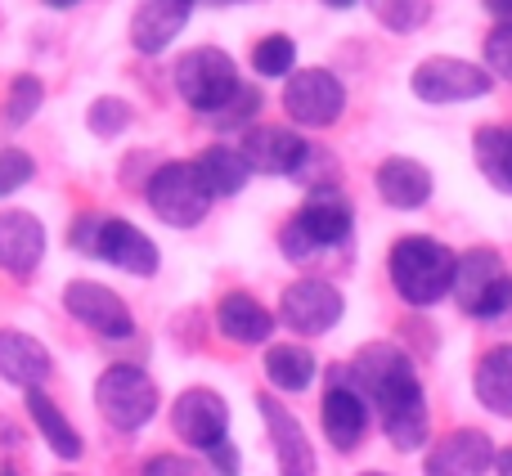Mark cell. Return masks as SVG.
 Instances as JSON below:
<instances>
[{"mask_svg": "<svg viewBox=\"0 0 512 476\" xmlns=\"http://www.w3.org/2000/svg\"><path fill=\"white\" fill-rule=\"evenodd\" d=\"M351 387L369 400L373 409L382 414V423L405 414H423V382H418V369L396 342H369L355 351L351 369H346Z\"/></svg>", "mask_w": 512, "mask_h": 476, "instance_id": "obj_1", "label": "cell"}, {"mask_svg": "<svg viewBox=\"0 0 512 476\" xmlns=\"http://www.w3.org/2000/svg\"><path fill=\"white\" fill-rule=\"evenodd\" d=\"M454 265H459V256H454L445 243L427 238V234L396 238V243H391V252H387L391 288H396L400 301H409L414 310H427V306H436V301L450 297Z\"/></svg>", "mask_w": 512, "mask_h": 476, "instance_id": "obj_2", "label": "cell"}, {"mask_svg": "<svg viewBox=\"0 0 512 476\" xmlns=\"http://www.w3.org/2000/svg\"><path fill=\"white\" fill-rule=\"evenodd\" d=\"M68 247L81 256H99V261L117 265L126 274H158V243L144 230H135L122 216H104V212H81L68 230Z\"/></svg>", "mask_w": 512, "mask_h": 476, "instance_id": "obj_3", "label": "cell"}, {"mask_svg": "<svg viewBox=\"0 0 512 476\" xmlns=\"http://www.w3.org/2000/svg\"><path fill=\"white\" fill-rule=\"evenodd\" d=\"M351 225H355V212L346 203V194L337 185H328V189H315L301 203V212L279 230V247L288 261H310L315 252L342 247L351 238Z\"/></svg>", "mask_w": 512, "mask_h": 476, "instance_id": "obj_4", "label": "cell"}, {"mask_svg": "<svg viewBox=\"0 0 512 476\" xmlns=\"http://www.w3.org/2000/svg\"><path fill=\"white\" fill-rule=\"evenodd\" d=\"M454 301L472 319H499L512 310V274L495 247H472L454 265Z\"/></svg>", "mask_w": 512, "mask_h": 476, "instance_id": "obj_5", "label": "cell"}, {"mask_svg": "<svg viewBox=\"0 0 512 476\" xmlns=\"http://www.w3.org/2000/svg\"><path fill=\"white\" fill-rule=\"evenodd\" d=\"M95 409L117 432H140L158 414V382L140 364H108L95 382Z\"/></svg>", "mask_w": 512, "mask_h": 476, "instance_id": "obj_6", "label": "cell"}, {"mask_svg": "<svg viewBox=\"0 0 512 476\" xmlns=\"http://www.w3.org/2000/svg\"><path fill=\"white\" fill-rule=\"evenodd\" d=\"M239 68L225 50L216 45H198L176 63V90L189 108H198L203 117H216L234 95H239Z\"/></svg>", "mask_w": 512, "mask_h": 476, "instance_id": "obj_7", "label": "cell"}, {"mask_svg": "<svg viewBox=\"0 0 512 476\" xmlns=\"http://www.w3.org/2000/svg\"><path fill=\"white\" fill-rule=\"evenodd\" d=\"M144 198L176 230H194L207 216V207H212V189L203 185L194 162H162L149 176V185H144Z\"/></svg>", "mask_w": 512, "mask_h": 476, "instance_id": "obj_8", "label": "cell"}, {"mask_svg": "<svg viewBox=\"0 0 512 476\" xmlns=\"http://www.w3.org/2000/svg\"><path fill=\"white\" fill-rule=\"evenodd\" d=\"M409 86H414V95L423 104H468V99L490 95L495 77L481 63L459 59V54H432V59H423L414 68Z\"/></svg>", "mask_w": 512, "mask_h": 476, "instance_id": "obj_9", "label": "cell"}, {"mask_svg": "<svg viewBox=\"0 0 512 476\" xmlns=\"http://www.w3.org/2000/svg\"><path fill=\"white\" fill-rule=\"evenodd\" d=\"M283 113L297 126H310V131L333 126L346 113V86L328 68H301L283 86Z\"/></svg>", "mask_w": 512, "mask_h": 476, "instance_id": "obj_10", "label": "cell"}, {"mask_svg": "<svg viewBox=\"0 0 512 476\" xmlns=\"http://www.w3.org/2000/svg\"><path fill=\"white\" fill-rule=\"evenodd\" d=\"M346 315V297L324 279H297L283 288L279 297V319L301 337H324L337 328Z\"/></svg>", "mask_w": 512, "mask_h": 476, "instance_id": "obj_11", "label": "cell"}, {"mask_svg": "<svg viewBox=\"0 0 512 476\" xmlns=\"http://www.w3.org/2000/svg\"><path fill=\"white\" fill-rule=\"evenodd\" d=\"M63 306H68V315L77 319V324H86L90 333L108 337V342H126V337L135 333L131 306H126L113 288H104V283H95V279H72L68 288H63Z\"/></svg>", "mask_w": 512, "mask_h": 476, "instance_id": "obj_12", "label": "cell"}, {"mask_svg": "<svg viewBox=\"0 0 512 476\" xmlns=\"http://www.w3.org/2000/svg\"><path fill=\"white\" fill-rule=\"evenodd\" d=\"M171 427H176V436L185 445L212 450V445L230 441V405L212 387H189L171 405Z\"/></svg>", "mask_w": 512, "mask_h": 476, "instance_id": "obj_13", "label": "cell"}, {"mask_svg": "<svg viewBox=\"0 0 512 476\" xmlns=\"http://www.w3.org/2000/svg\"><path fill=\"white\" fill-rule=\"evenodd\" d=\"M319 423H324L328 445L342 454H351L364 441V432H369V400L351 387L346 369H337L333 382H328L324 405H319Z\"/></svg>", "mask_w": 512, "mask_h": 476, "instance_id": "obj_14", "label": "cell"}, {"mask_svg": "<svg viewBox=\"0 0 512 476\" xmlns=\"http://www.w3.org/2000/svg\"><path fill=\"white\" fill-rule=\"evenodd\" d=\"M306 149H310V140H301L292 126H270V122L248 126L239 144V153L248 158V167L256 176H297Z\"/></svg>", "mask_w": 512, "mask_h": 476, "instance_id": "obj_15", "label": "cell"}, {"mask_svg": "<svg viewBox=\"0 0 512 476\" xmlns=\"http://www.w3.org/2000/svg\"><path fill=\"white\" fill-rule=\"evenodd\" d=\"M499 450L486 432L477 427H459V432L441 436V441L427 450L423 459V476H486L495 468Z\"/></svg>", "mask_w": 512, "mask_h": 476, "instance_id": "obj_16", "label": "cell"}, {"mask_svg": "<svg viewBox=\"0 0 512 476\" xmlns=\"http://www.w3.org/2000/svg\"><path fill=\"white\" fill-rule=\"evenodd\" d=\"M256 409H261L265 432H270L279 476H315V450H310V441H306L297 418H292L274 396H256Z\"/></svg>", "mask_w": 512, "mask_h": 476, "instance_id": "obj_17", "label": "cell"}, {"mask_svg": "<svg viewBox=\"0 0 512 476\" xmlns=\"http://www.w3.org/2000/svg\"><path fill=\"white\" fill-rule=\"evenodd\" d=\"M194 0H140L131 14V45L140 54H162L185 32Z\"/></svg>", "mask_w": 512, "mask_h": 476, "instance_id": "obj_18", "label": "cell"}, {"mask_svg": "<svg viewBox=\"0 0 512 476\" xmlns=\"http://www.w3.org/2000/svg\"><path fill=\"white\" fill-rule=\"evenodd\" d=\"M45 256V225L32 212H0V270L27 279Z\"/></svg>", "mask_w": 512, "mask_h": 476, "instance_id": "obj_19", "label": "cell"}, {"mask_svg": "<svg viewBox=\"0 0 512 476\" xmlns=\"http://www.w3.org/2000/svg\"><path fill=\"white\" fill-rule=\"evenodd\" d=\"M50 351L36 342L32 333H18V328H0V378L14 382L23 391L45 387L50 378Z\"/></svg>", "mask_w": 512, "mask_h": 476, "instance_id": "obj_20", "label": "cell"}, {"mask_svg": "<svg viewBox=\"0 0 512 476\" xmlns=\"http://www.w3.org/2000/svg\"><path fill=\"white\" fill-rule=\"evenodd\" d=\"M373 185H378V198L387 207H400V212H414L432 198V171L418 158H387L378 171H373Z\"/></svg>", "mask_w": 512, "mask_h": 476, "instance_id": "obj_21", "label": "cell"}, {"mask_svg": "<svg viewBox=\"0 0 512 476\" xmlns=\"http://www.w3.org/2000/svg\"><path fill=\"white\" fill-rule=\"evenodd\" d=\"M216 328H221V337H230L239 346H261L274 333V315L252 292H225L216 301Z\"/></svg>", "mask_w": 512, "mask_h": 476, "instance_id": "obj_22", "label": "cell"}, {"mask_svg": "<svg viewBox=\"0 0 512 476\" xmlns=\"http://www.w3.org/2000/svg\"><path fill=\"white\" fill-rule=\"evenodd\" d=\"M23 400H27V414H32V423H36V432H41V441L50 445V450L59 454L63 463H77L86 445H81V432H77V427L68 423V414H63V409L54 405V400L45 396L41 387L27 391Z\"/></svg>", "mask_w": 512, "mask_h": 476, "instance_id": "obj_23", "label": "cell"}, {"mask_svg": "<svg viewBox=\"0 0 512 476\" xmlns=\"http://www.w3.org/2000/svg\"><path fill=\"white\" fill-rule=\"evenodd\" d=\"M198 176H203V185L212 189V198H234L243 194V185L252 180V167L248 158H243L234 144H212V149L203 153V158L194 162Z\"/></svg>", "mask_w": 512, "mask_h": 476, "instance_id": "obj_24", "label": "cell"}, {"mask_svg": "<svg viewBox=\"0 0 512 476\" xmlns=\"http://www.w3.org/2000/svg\"><path fill=\"white\" fill-rule=\"evenodd\" d=\"M477 400L499 418H512V346H495V351L481 355L477 364Z\"/></svg>", "mask_w": 512, "mask_h": 476, "instance_id": "obj_25", "label": "cell"}, {"mask_svg": "<svg viewBox=\"0 0 512 476\" xmlns=\"http://www.w3.org/2000/svg\"><path fill=\"white\" fill-rule=\"evenodd\" d=\"M472 153H477V167L499 194H512V126H481L477 140H472Z\"/></svg>", "mask_w": 512, "mask_h": 476, "instance_id": "obj_26", "label": "cell"}, {"mask_svg": "<svg viewBox=\"0 0 512 476\" xmlns=\"http://www.w3.org/2000/svg\"><path fill=\"white\" fill-rule=\"evenodd\" d=\"M265 378H270L274 391H306L315 382V355L297 342H283V346H270L265 351Z\"/></svg>", "mask_w": 512, "mask_h": 476, "instance_id": "obj_27", "label": "cell"}, {"mask_svg": "<svg viewBox=\"0 0 512 476\" xmlns=\"http://www.w3.org/2000/svg\"><path fill=\"white\" fill-rule=\"evenodd\" d=\"M252 68L261 77H292L297 72V41L283 32H270L265 41L252 45Z\"/></svg>", "mask_w": 512, "mask_h": 476, "instance_id": "obj_28", "label": "cell"}, {"mask_svg": "<svg viewBox=\"0 0 512 476\" xmlns=\"http://www.w3.org/2000/svg\"><path fill=\"white\" fill-rule=\"evenodd\" d=\"M364 5L391 32H418L432 18V0H364Z\"/></svg>", "mask_w": 512, "mask_h": 476, "instance_id": "obj_29", "label": "cell"}, {"mask_svg": "<svg viewBox=\"0 0 512 476\" xmlns=\"http://www.w3.org/2000/svg\"><path fill=\"white\" fill-rule=\"evenodd\" d=\"M45 99V86L32 77V72H18L14 81H9V95H5V122L9 126H23L32 122V113L41 108Z\"/></svg>", "mask_w": 512, "mask_h": 476, "instance_id": "obj_30", "label": "cell"}, {"mask_svg": "<svg viewBox=\"0 0 512 476\" xmlns=\"http://www.w3.org/2000/svg\"><path fill=\"white\" fill-rule=\"evenodd\" d=\"M86 126H90V135H99V140H117V135L131 126V104H126V99H113V95H99L86 113Z\"/></svg>", "mask_w": 512, "mask_h": 476, "instance_id": "obj_31", "label": "cell"}, {"mask_svg": "<svg viewBox=\"0 0 512 476\" xmlns=\"http://www.w3.org/2000/svg\"><path fill=\"white\" fill-rule=\"evenodd\" d=\"M256 108H261V95H256L252 86H239V95H234L212 122L216 126H243V131H248V126H256Z\"/></svg>", "mask_w": 512, "mask_h": 476, "instance_id": "obj_32", "label": "cell"}, {"mask_svg": "<svg viewBox=\"0 0 512 476\" xmlns=\"http://www.w3.org/2000/svg\"><path fill=\"white\" fill-rule=\"evenodd\" d=\"M337 171V162H333V153H324L319 144H310L306 149V158H301V167H297V185H315V189H328V176Z\"/></svg>", "mask_w": 512, "mask_h": 476, "instance_id": "obj_33", "label": "cell"}, {"mask_svg": "<svg viewBox=\"0 0 512 476\" xmlns=\"http://www.w3.org/2000/svg\"><path fill=\"white\" fill-rule=\"evenodd\" d=\"M32 158L23 149H0V194H14L32 180Z\"/></svg>", "mask_w": 512, "mask_h": 476, "instance_id": "obj_34", "label": "cell"}, {"mask_svg": "<svg viewBox=\"0 0 512 476\" xmlns=\"http://www.w3.org/2000/svg\"><path fill=\"white\" fill-rule=\"evenodd\" d=\"M486 72H499V77L512 81V32L508 27H495L486 36Z\"/></svg>", "mask_w": 512, "mask_h": 476, "instance_id": "obj_35", "label": "cell"}, {"mask_svg": "<svg viewBox=\"0 0 512 476\" xmlns=\"http://www.w3.org/2000/svg\"><path fill=\"white\" fill-rule=\"evenodd\" d=\"M144 476H212L203 468V463L185 459V454H153L149 463H144Z\"/></svg>", "mask_w": 512, "mask_h": 476, "instance_id": "obj_36", "label": "cell"}, {"mask_svg": "<svg viewBox=\"0 0 512 476\" xmlns=\"http://www.w3.org/2000/svg\"><path fill=\"white\" fill-rule=\"evenodd\" d=\"M207 463H212V472H216V476H239V472H243V463H239V450H234L230 441L212 445V450H207Z\"/></svg>", "mask_w": 512, "mask_h": 476, "instance_id": "obj_37", "label": "cell"}, {"mask_svg": "<svg viewBox=\"0 0 512 476\" xmlns=\"http://www.w3.org/2000/svg\"><path fill=\"white\" fill-rule=\"evenodd\" d=\"M486 9H490V18H495L499 27H508L512 32V0H486Z\"/></svg>", "mask_w": 512, "mask_h": 476, "instance_id": "obj_38", "label": "cell"}, {"mask_svg": "<svg viewBox=\"0 0 512 476\" xmlns=\"http://www.w3.org/2000/svg\"><path fill=\"white\" fill-rule=\"evenodd\" d=\"M495 472H499V476H512V445H508V450H499V459H495Z\"/></svg>", "mask_w": 512, "mask_h": 476, "instance_id": "obj_39", "label": "cell"}, {"mask_svg": "<svg viewBox=\"0 0 512 476\" xmlns=\"http://www.w3.org/2000/svg\"><path fill=\"white\" fill-rule=\"evenodd\" d=\"M45 5H50V9H72L77 0H45Z\"/></svg>", "mask_w": 512, "mask_h": 476, "instance_id": "obj_40", "label": "cell"}, {"mask_svg": "<svg viewBox=\"0 0 512 476\" xmlns=\"http://www.w3.org/2000/svg\"><path fill=\"white\" fill-rule=\"evenodd\" d=\"M324 5H333V9H351L355 0H324Z\"/></svg>", "mask_w": 512, "mask_h": 476, "instance_id": "obj_41", "label": "cell"}, {"mask_svg": "<svg viewBox=\"0 0 512 476\" xmlns=\"http://www.w3.org/2000/svg\"><path fill=\"white\" fill-rule=\"evenodd\" d=\"M0 476H18V472L14 468H0Z\"/></svg>", "mask_w": 512, "mask_h": 476, "instance_id": "obj_42", "label": "cell"}, {"mask_svg": "<svg viewBox=\"0 0 512 476\" xmlns=\"http://www.w3.org/2000/svg\"><path fill=\"white\" fill-rule=\"evenodd\" d=\"M360 476H387V472H360Z\"/></svg>", "mask_w": 512, "mask_h": 476, "instance_id": "obj_43", "label": "cell"}]
</instances>
